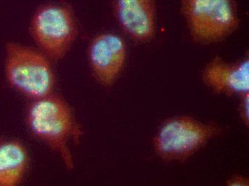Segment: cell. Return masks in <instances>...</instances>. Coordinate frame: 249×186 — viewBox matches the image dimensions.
Masks as SVG:
<instances>
[{
    "label": "cell",
    "instance_id": "6da1fadb",
    "mask_svg": "<svg viewBox=\"0 0 249 186\" xmlns=\"http://www.w3.org/2000/svg\"><path fill=\"white\" fill-rule=\"evenodd\" d=\"M26 121L30 132L60 155L66 169L72 170L74 160L68 143L72 136L78 138L80 131L68 102L54 93L34 100L27 109Z\"/></svg>",
    "mask_w": 249,
    "mask_h": 186
},
{
    "label": "cell",
    "instance_id": "7a4b0ae2",
    "mask_svg": "<svg viewBox=\"0 0 249 186\" xmlns=\"http://www.w3.org/2000/svg\"><path fill=\"white\" fill-rule=\"evenodd\" d=\"M50 59L40 51L17 42L5 46L4 73L10 87L34 101L54 93L55 78Z\"/></svg>",
    "mask_w": 249,
    "mask_h": 186
},
{
    "label": "cell",
    "instance_id": "3957f363",
    "mask_svg": "<svg viewBox=\"0 0 249 186\" xmlns=\"http://www.w3.org/2000/svg\"><path fill=\"white\" fill-rule=\"evenodd\" d=\"M221 131L218 124L178 116L162 124L153 139V149L164 161H185L219 135Z\"/></svg>",
    "mask_w": 249,
    "mask_h": 186
},
{
    "label": "cell",
    "instance_id": "277c9868",
    "mask_svg": "<svg viewBox=\"0 0 249 186\" xmlns=\"http://www.w3.org/2000/svg\"><path fill=\"white\" fill-rule=\"evenodd\" d=\"M180 13L197 43L220 42L240 25L235 0H180Z\"/></svg>",
    "mask_w": 249,
    "mask_h": 186
},
{
    "label": "cell",
    "instance_id": "5b68a950",
    "mask_svg": "<svg viewBox=\"0 0 249 186\" xmlns=\"http://www.w3.org/2000/svg\"><path fill=\"white\" fill-rule=\"evenodd\" d=\"M30 33L39 51L50 60L59 61L77 37L75 15L71 8L62 4L41 6L32 18Z\"/></svg>",
    "mask_w": 249,
    "mask_h": 186
},
{
    "label": "cell",
    "instance_id": "8992f818",
    "mask_svg": "<svg viewBox=\"0 0 249 186\" xmlns=\"http://www.w3.org/2000/svg\"><path fill=\"white\" fill-rule=\"evenodd\" d=\"M126 46L120 36L103 33L89 44L88 60L95 79L103 85H112L124 68Z\"/></svg>",
    "mask_w": 249,
    "mask_h": 186
},
{
    "label": "cell",
    "instance_id": "52a82bcc",
    "mask_svg": "<svg viewBox=\"0 0 249 186\" xmlns=\"http://www.w3.org/2000/svg\"><path fill=\"white\" fill-rule=\"evenodd\" d=\"M202 80L217 94L241 96L249 93V58L229 63L217 56L205 67Z\"/></svg>",
    "mask_w": 249,
    "mask_h": 186
},
{
    "label": "cell",
    "instance_id": "ba28073f",
    "mask_svg": "<svg viewBox=\"0 0 249 186\" xmlns=\"http://www.w3.org/2000/svg\"><path fill=\"white\" fill-rule=\"evenodd\" d=\"M115 13L123 30L140 42L153 38L156 30L154 0H115Z\"/></svg>",
    "mask_w": 249,
    "mask_h": 186
},
{
    "label": "cell",
    "instance_id": "9c48e42d",
    "mask_svg": "<svg viewBox=\"0 0 249 186\" xmlns=\"http://www.w3.org/2000/svg\"><path fill=\"white\" fill-rule=\"evenodd\" d=\"M28 163L27 150L20 142L12 140L0 143V186L19 185Z\"/></svg>",
    "mask_w": 249,
    "mask_h": 186
},
{
    "label": "cell",
    "instance_id": "30bf717a",
    "mask_svg": "<svg viewBox=\"0 0 249 186\" xmlns=\"http://www.w3.org/2000/svg\"><path fill=\"white\" fill-rule=\"evenodd\" d=\"M238 114L241 122L248 127L249 125V93L244 94L240 96Z\"/></svg>",
    "mask_w": 249,
    "mask_h": 186
},
{
    "label": "cell",
    "instance_id": "8fae6325",
    "mask_svg": "<svg viewBox=\"0 0 249 186\" xmlns=\"http://www.w3.org/2000/svg\"><path fill=\"white\" fill-rule=\"evenodd\" d=\"M228 186H249V179L247 177L241 175H235L226 181Z\"/></svg>",
    "mask_w": 249,
    "mask_h": 186
}]
</instances>
